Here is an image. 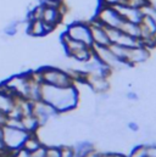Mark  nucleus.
Wrapping results in <instances>:
<instances>
[{"label": "nucleus", "instance_id": "obj_1", "mask_svg": "<svg viewBox=\"0 0 156 157\" xmlns=\"http://www.w3.org/2000/svg\"><path fill=\"white\" fill-rule=\"evenodd\" d=\"M79 90L76 84L65 88L43 83L40 85V100L51 105L57 113H67L75 110L79 104Z\"/></svg>", "mask_w": 156, "mask_h": 157}, {"label": "nucleus", "instance_id": "obj_2", "mask_svg": "<svg viewBox=\"0 0 156 157\" xmlns=\"http://www.w3.org/2000/svg\"><path fill=\"white\" fill-rule=\"evenodd\" d=\"M39 78L43 84L53 85V86H59V88H65L70 85H75V82L70 73L61 68V67H54V66H46L43 67L38 71Z\"/></svg>", "mask_w": 156, "mask_h": 157}, {"label": "nucleus", "instance_id": "obj_3", "mask_svg": "<svg viewBox=\"0 0 156 157\" xmlns=\"http://www.w3.org/2000/svg\"><path fill=\"white\" fill-rule=\"evenodd\" d=\"M61 44L66 51V55L79 63L88 61L93 55L92 46H88L75 39H71L66 33L61 36Z\"/></svg>", "mask_w": 156, "mask_h": 157}, {"label": "nucleus", "instance_id": "obj_4", "mask_svg": "<svg viewBox=\"0 0 156 157\" xmlns=\"http://www.w3.org/2000/svg\"><path fill=\"white\" fill-rule=\"evenodd\" d=\"M93 18L106 28L119 29L122 23L124 22L123 17L121 16L116 6H109V5H101V4H99L96 9V13Z\"/></svg>", "mask_w": 156, "mask_h": 157}, {"label": "nucleus", "instance_id": "obj_5", "mask_svg": "<svg viewBox=\"0 0 156 157\" xmlns=\"http://www.w3.org/2000/svg\"><path fill=\"white\" fill-rule=\"evenodd\" d=\"M93 50V55L96 56L106 67H109L112 73L115 72H122L127 68H129L131 66L127 65L126 62L118 60L116 56L114 55V52L110 50L109 46H99V45H93L92 46Z\"/></svg>", "mask_w": 156, "mask_h": 157}, {"label": "nucleus", "instance_id": "obj_6", "mask_svg": "<svg viewBox=\"0 0 156 157\" xmlns=\"http://www.w3.org/2000/svg\"><path fill=\"white\" fill-rule=\"evenodd\" d=\"M28 134L29 133H27L25 129L4 125L1 143H2V145H5L6 147H9L11 150H20V149H22L23 143L27 139Z\"/></svg>", "mask_w": 156, "mask_h": 157}, {"label": "nucleus", "instance_id": "obj_7", "mask_svg": "<svg viewBox=\"0 0 156 157\" xmlns=\"http://www.w3.org/2000/svg\"><path fill=\"white\" fill-rule=\"evenodd\" d=\"M71 39L80 41L88 46L93 45L92 41V34H90V27L87 21H75L71 22L65 32Z\"/></svg>", "mask_w": 156, "mask_h": 157}, {"label": "nucleus", "instance_id": "obj_8", "mask_svg": "<svg viewBox=\"0 0 156 157\" xmlns=\"http://www.w3.org/2000/svg\"><path fill=\"white\" fill-rule=\"evenodd\" d=\"M43 6V5H41ZM65 5H62L61 7H50V6H43L41 10V15H40V20L48 25L51 29L56 28L64 20L65 17Z\"/></svg>", "mask_w": 156, "mask_h": 157}, {"label": "nucleus", "instance_id": "obj_9", "mask_svg": "<svg viewBox=\"0 0 156 157\" xmlns=\"http://www.w3.org/2000/svg\"><path fill=\"white\" fill-rule=\"evenodd\" d=\"M150 57H151V50L145 45H138L128 49L126 63L129 65L131 67H134L138 65L146 63L150 60Z\"/></svg>", "mask_w": 156, "mask_h": 157}, {"label": "nucleus", "instance_id": "obj_10", "mask_svg": "<svg viewBox=\"0 0 156 157\" xmlns=\"http://www.w3.org/2000/svg\"><path fill=\"white\" fill-rule=\"evenodd\" d=\"M84 84L93 91V94H103L109 93L111 89V82L110 78L106 76H99V75H85Z\"/></svg>", "mask_w": 156, "mask_h": 157}, {"label": "nucleus", "instance_id": "obj_11", "mask_svg": "<svg viewBox=\"0 0 156 157\" xmlns=\"http://www.w3.org/2000/svg\"><path fill=\"white\" fill-rule=\"evenodd\" d=\"M88 23H89V27H90V34H92L93 45L109 46L110 45V39H109V36H107L106 27H104L103 25H100L94 18L90 20V21H88Z\"/></svg>", "mask_w": 156, "mask_h": 157}, {"label": "nucleus", "instance_id": "obj_12", "mask_svg": "<svg viewBox=\"0 0 156 157\" xmlns=\"http://www.w3.org/2000/svg\"><path fill=\"white\" fill-rule=\"evenodd\" d=\"M117 10L119 11L121 16L123 17L124 21L128 22H133V23H140L142 18H143V11L139 7H133L126 4H121L116 6Z\"/></svg>", "mask_w": 156, "mask_h": 157}, {"label": "nucleus", "instance_id": "obj_13", "mask_svg": "<svg viewBox=\"0 0 156 157\" xmlns=\"http://www.w3.org/2000/svg\"><path fill=\"white\" fill-rule=\"evenodd\" d=\"M51 31L53 29L48 25H45L40 18L27 21V33L32 37H44Z\"/></svg>", "mask_w": 156, "mask_h": 157}, {"label": "nucleus", "instance_id": "obj_14", "mask_svg": "<svg viewBox=\"0 0 156 157\" xmlns=\"http://www.w3.org/2000/svg\"><path fill=\"white\" fill-rule=\"evenodd\" d=\"M71 147H72V150H73L75 157H82V156H84V155H87L88 152L95 150V146H94V144H93L90 140L76 141Z\"/></svg>", "mask_w": 156, "mask_h": 157}, {"label": "nucleus", "instance_id": "obj_15", "mask_svg": "<svg viewBox=\"0 0 156 157\" xmlns=\"http://www.w3.org/2000/svg\"><path fill=\"white\" fill-rule=\"evenodd\" d=\"M119 29L122 32H124L126 34L133 37V38L140 39V26H139V23H133V22L124 21Z\"/></svg>", "mask_w": 156, "mask_h": 157}, {"label": "nucleus", "instance_id": "obj_16", "mask_svg": "<svg viewBox=\"0 0 156 157\" xmlns=\"http://www.w3.org/2000/svg\"><path fill=\"white\" fill-rule=\"evenodd\" d=\"M109 48H110V50L114 52V55L116 56L118 60L126 62V59H127V54H128V49L129 48H126V46H122V45H118V44H110Z\"/></svg>", "mask_w": 156, "mask_h": 157}, {"label": "nucleus", "instance_id": "obj_17", "mask_svg": "<svg viewBox=\"0 0 156 157\" xmlns=\"http://www.w3.org/2000/svg\"><path fill=\"white\" fill-rule=\"evenodd\" d=\"M127 157H148L146 154V146L145 144H140L138 146H135Z\"/></svg>", "mask_w": 156, "mask_h": 157}, {"label": "nucleus", "instance_id": "obj_18", "mask_svg": "<svg viewBox=\"0 0 156 157\" xmlns=\"http://www.w3.org/2000/svg\"><path fill=\"white\" fill-rule=\"evenodd\" d=\"M45 157H61V146H57V145L46 146Z\"/></svg>", "mask_w": 156, "mask_h": 157}, {"label": "nucleus", "instance_id": "obj_19", "mask_svg": "<svg viewBox=\"0 0 156 157\" xmlns=\"http://www.w3.org/2000/svg\"><path fill=\"white\" fill-rule=\"evenodd\" d=\"M124 98L131 102H135L139 100V94L137 93V90H129V91L124 93Z\"/></svg>", "mask_w": 156, "mask_h": 157}, {"label": "nucleus", "instance_id": "obj_20", "mask_svg": "<svg viewBox=\"0 0 156 157\" xmlns=\"http://www.w3.org/2000/svg\"><path fill=\"white\" fill-rule=\"evenodd\" d=\"M61 157H75L72 147L71 146H67V145L61 146Z\"/></svg>", "mask_w": 156, "mask_h": 157}, {"label": "nucleus", "instance_id": "obj_21", "mask_svg": "<svg viewBox=\"0 0 156 157\" xmlns=\"http://www.w3.org/2000/svg\"><path fill=\"white\" fill-rule=\"evenodd\" d=\"M45 154H46V146L41 145V146H39L37 150L31 152V157H45Z\"/></svg>", "mask_w": 156, "mask_h": 157}, {"label": "nucleus", "instance_id": "obj_22", "mask_svg": "<svg viewBox=\"0 0 156 157\" xmlns=\"http://www.w3.org/2000/svg\"><path fill=\"white\" fill-rule=\"evenodd\" d=\"M139 129H140L139 123H137L135 121H129L127 123V130H129L131 133H138Z\"/></svg>", "mask_w": 156, "mask_h": 157}, {"label": "nucleus", "instance_id": "obj_23", "mask_svg": "<svg viewBox=\"0 0 156 157\" xmlns=\"http://www.w3.org/2000/svg\"><path fill=\"white\" fill-rule=\"evenodd\" d=\"M126 0H99V4L101 5H109V6H117L121 4H124Z\"/></svg>", "mask_w": 156, "mask_h": 157}, {"label": "nucleus", "instance_id": "obj_24", "mask_svg": "<svg viewBox=\"0 0 156 157\" xmlns=\"http://www.w3.org/2000/svg\"><path fill=\"white\" fill-rule=\"evenodd\" d=\"M148 157H156V144H145Z\"/></svg>", "mask_w": 156, "mask_h": 157}, {"label": "nucleus", "instance_id": "obj_25", "mask_svg": "<svg viewBox=\"0 0 156 157\" xmlns=\"http://www.w3.org/2000/svg\"><path fill=\"white\" fill-rule=\"evenodd\" d=\"M103 157H127V155L122 152H116V151H109V152H104Z\"/></svg>", "mask_w": 156, "mask_h": 157}, {"label": "nucleus", "instance_id": "obj_26", "mask_svg": "<svg viewBox=\"0 0 156 157\" xmlns=\"http://www.w3.org/2000/svg\"><path fill=\"white\" fill-rule=\"evenodd\" d=\"M82 157H103V152H99V151L95 149V150L88 152L87 155H84V156H82Z\"/></svg>", "mask_w": 156, "mask_h": 157}, {"label": "nucleus", "instance_id": "obj_27", "mask_svg": "<svg viewBox=\"0 0 156 157\" xmlns=\"http://www.w3.org/2000/svg\"><path fill=\"white\" fill-rule=\"evenodd\" d=\"M15 157H31V154L28 151L23 150V149H20V151L17 152V155Z\"/></svg>", "mask_w": 156, "mask_h": 157}]
</instances>
